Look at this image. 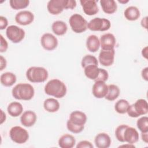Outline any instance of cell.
I'll return each mask as SVG.
<instances>
[{"instance_id":"14","label":"cell","mask_w":148,"mask_h":148,"mask_svg":"<svg viewBox=\"0 0 148 148\" xmlns=\"http://www.w3.org/2000/svg\"><path fill=\"white\" fill-rule=\"evenodd\" d=\"M34 20V14L28 10L21 11L15 16V20L17 23L21 25L30 24Z\"/></svg>"},{"instance_id":"41","label":"cell","mask_w":148,"mask_h":148,"mask_svg":"<svg viewBox=\"0 0 148 148\" xmlns=\"http://www.w3.org/2000/svg\"><path fill=\"white\" fill-rule=\"evenodd\" d=\"M147 17H145V18H143L142 19V20H141V22H140V23H141V25L143 27V28H146V29H147Z\"/></svg>"},{"instance_id":"20","label":"cell","mask_w":148,"mask_h":148,"mask_svg":"<svg viewBox=\"0 0 148 148\" xmlns=\"http://www.w3.org/2000/svg\"><path fill=\"white\" fill-rule=\"evenodd\" d=\"M75 143L74 136L68 134L62 135L58 140V146L61 148H72Z\"/></svg>"},{"instance_id":"13","label":"cell","mask_w":148,"mask_h":148,"mask_svg":"<svg viewBox=\"0 0 148 148\" xmlns=\"http://www.w3.org/2000/svg\"><path fill=\"white\" fill-rule=\"evenodd\" d=\"M99 41L102 50H110L114 49L116 40L112 34L107 33L101 36Z\"/></svg>"},{"instance_id":"37","label":"cell","mask_w":148,"mask_h":148,"mask_svg":"<svg viewBox=\"0 0 148 148\" xmlns=\"http://www.w3.org/2000/svg\"><path fill=\"white\" fill-rule=\"evenodd\" d=\"M1 38V46H0V52H5L8 48V44L5 39L3 37L2 35H0Z\"/></svg>"},{"instance_id":"17","label":"cell","mask_w":148,"mask_h":148,"mask_svg":"<svg viewBox=\"0 0 148 148\" xmlns=\"http://www.w3.org/2000/svg\"><path fill=\"white\" fill-rule=\"evenodd\" d=\"M37 116L36 113L32 110L24 112L20 117V121L22 125L25 127L33 126L36 121Z\"/></svg>"},{"instance_id":"12","label":"cell","mask_w":148,"mask_h":148,"mask_svg":"<svg viewBox=\"0 0 148 148\" xmlns=\"http://www.w3.org/2000/svg\"><path fill=\"white\" fill-rule=\"evenodd\" d=\"M114 49L110 50H101L98 56V60L100 64L105 66H109L112 65L114 62Z\"/></svg>"},{"instance_id":"11","label":"cell","mask_w":148,"mask_h":148,"mask_svg":"<svg viewBox=\"0 0 148 148\" xmlns=\"http://www.w3.org/2000/svg\"><path fill=\"white\" fill-rule=\"evenodd\" d=\"M40 43L44 49L51 51L57 47L58 40L53 34L45 33L40 38Z\"/></svg>"},{"instance_id":"24","label":"cell","mask_w":148,"mask_h":148,"mask_svg":"<svg viewBox=\"0 0 148 148\" xmlns=\"http://www.w3.org/2000/svg\"><path fill=\"white\" fill-rule=\"evenodd\" d=\"M7 110L12 117H17L23 113V107L18 102H12L9 104Z\"/></svg>"},{"instance_id":"30","label":"cell","mask_w":148,"mask_h":148,"mask_svg":"<svg viewBox=\"0 0 148 148\" xmlns=\"http://www.w3.org/2000/svg\"><path fill=\"white\" fill-rule=\"evenodd\" d=\"M130 106L129 102L124 99H119L116 102L114 105V109L118 113L124 114L127 113V109Z\"/></svg>"},{"instance_id":"18","label":"cell","mask_w":148,"mask_h":148,"mask_svg":"<svg viewBox=\"0 0 148 148\" xmlns=\"http://www.w3.org/2000/svg\"><path fill=\"white\" fill-rule=\"evenodd\" d=\"M94 143L98 148H108L111 144V139L108 134L102 132L96 135Z\"/></svg>"},{"instance_id":"27","label":"cell","mask_w":148,"mask_h":148,"mask_svg":"<svg viewBox=\"0 0 148 148\" xmlns=\"http://www.w3.org/2000/svg\"><path fill=\"white\" fill-rule=\"evenodd\" d=\"M124 16L129 21L136 20L140 17V11L136 6H131L126 8L124 11Z\"/></svg>"},{"instance_id":"33","label":"cell","mask_w":148,"mask_h":148,"mask_svg":"<svg viewBox=\"0 0 148 148\" xmlns=\"http://www.w3.org/2000/svg\"><path fill=\"white\" fill-rule=\"evenodd\" d=\"M136 125L141 132H147L148 117L147 116H143L139 118L136 121Z\"/></svg>"},{"instance_id":"38","label":"cell","mask_w":148,"mask_h":148,"mask_svg":"<svg viewBox=\"0 0 148 148\" xmlns=\"http://www.w3.org/2000/svg\"><path fill=\"white\" fill-rule=\"evenodd\" d=\"M8 22L7 18L2 16H0V29L2 30L6 28V27L8 26Z\"/></svg>"},{"instance_id":"44","label":"cell","mask_w":148,"mask_h":148,"mask_svg":"<svg viewBox=\"0 0 148 148\" xmlns=\"http://www.w3.org/2000/svg\"><path fill=\"white\" fill-rule=\"evenodd\" d=\"M118 1H119V2L121 3H127V2H128V0H127V1H120V0H119Z\"/></svg>"},{"instance_id":"34","label":"cell","mask_w":148,"mask_h":148,"mask_svg":"<svg viewBox=\"0 0 148 148\" xmlns=\"http://www.w3.org/2000/svg\"><path fill=\"white\" fill-rule=\"evenodd\" d=\"M128 127L127 125L121 124L119 125L115 130V136L116 139L121 142H124V133L125 128Z\"/></svg>"},{"instance_id":"28","label":"cell","mask_w":148,"mask_h":148,"mask_svg":"<svg viewBox=\"0 0 148 148\" xmlns=\"http://www.w3.org/2000/svg\"><path fill=\"white\" fill-rule=\"evenodd\" d=\"M108 92L105 96V99L113 101L117 99L120 95V90L119 87L115 84H109L108 86Z\"/></svg>"},{"instance_id":"3","label":"cell","mask_w":148,"mask_h":148,"mask_svg":"<svg viewBox=\"0 0 148 148\" xmlns=\"http://www.w3.org/2000/svg\"><path fill=\"white\" fill-rule=\"evenodd\" d=\"M13 97L18 100L29 101L34 96L35 90L32 86L28 83H18L13 88L12 91Z\"/></svg>"},{"instance_id":"7","label":"cell","mask_w":148,"mask_h":148,"mask_svg":"<svg viewBox=\"0 0 148 148\" xmlns=\"http://www.w3.org/2000/svg\"><path fill=\"white\" fill-rule=\"evenodd\" d=\"M69 23L72 30L77 34L82 33L88 28V23L80 14L75 13L72 14L69 19Z\"/></svg>"},{"instance_id":"9","label":"cell","mask_w":148,"mask_h":148,"mask_svg":"<svg viewBox=\"0 0 148 148\" xmlns=\"http://www.w3.org/2000/svg\"><path fill=\"white\" fill-rule=\"evenodd\" d=\"M111 25L110 21L105 18L95 17L88 23V28L92 31H105Z\"/></svg>"},{"instance_id":"21","label":"cell","mask_w":148,"mask_h":148,"mask_svg":"<svg viewBox=\"0 0 148 148\" xmlns=\"http://www.w3.org/2000/svg\"><path fill=\"white\" fill-rule=\"evenodd\" d=\"M87 49L92 53L97 51L100 47V41L95 35H90L86 40Z\"/></svg>"},{"instance_id":"16","label":"cell","mask_w":148,"mask_h":148,"mask_svg":"<svg viewBox=\"0 0 148 148\" xmlns=\"http://www.w3.org/2000/svg\"><path fill=\"white\" fill-rule=\"evenodd\" d=\"M108 90V85L104 82L97 81L92 86V92L95 98H103L105 97Z\"/></svg>"},{"instance_id":"22","label":"cell","mask_w":148,"mask_h":148,"mask_svg":"<svg viewBox=\"0 0 148 148\" xmlns=\"http://www.w3.org/2000/svg\"><path fill=\"white\" fill-rule=\"evenodd\" d=\"M100 4L103 11L106 14L114 13L117 8V4L114 0H101Z\"/></svg>"},{"instance_id":"25","label":"cell","mask_w":148,"mask_h":148,"mask_svg":"<svg viewBox=\"0 0 148 148\" xmlns=\"http://www.w3.org/2000/svg\"><path fill=\"white\" fill-rule=\"evenodd\" d=\"M51 29L53 32L57 35L61 36L64 35L68 29V26L66 24L62 21H56L51 25Z\"/></svg>"},{"instance_id":"1","label":"cell","mask_w":148,"mask_h":148,"mask_svg":"<svg viewBox=\"0 0 148 148\" xmlns=\"http://www.w3.org/2000/svg\"><path fill=\"white\" fill-rule=\"evenodd\" d=\"M86 121V114L82 112L75 110L70 114L69 119L66 122V127L71 132L79 134L84 130Z\"/></svg>"},{"instance_id":"2","label":"cell","mask_w":148,"mask_h":148,"mask_svg":"<svg viewBox=\"0 0 148 148\" xmlns=\"http://www.w3.org/2000/svg\"><path fill=\"white\" fill-rule=\"evenodd\" d=\"M45 92L49 95L61 98L66 93V87L65 83L60 80L53 79L49 81L45 85Z\"/></svg>"},{"instance_id":"5","label":"cell","mask_w":148,"mask_h":148,"mask_svg":"<svg viewBox=\"0 0 148 148\" xmlns=\"http://www.w3.org/2000/svg\"><path fill=\"white\" fill-rule=\"evenodd\" d=\"M27 79L32 83H42L48 77V72L43 67L31 66L26 72Z\"/></svg>"},{"instance_id":"32","label":"cell","mask_w":148,"mask_h":148,"mask_svg":"<svg viewBox=\"0 0 148 148\" xmlns=\"http://www.w3.org/2000/svg\"><path fill=\"white\" fill-rule=\"evenodd\" d=\"M81 65L83 68L91 65L98 66V60L95 56L88 54L83 57L81 62Z\"/></svg>"},{"instance_id":"10","label":"cell","mask_w":148,"mask_h":148,"mask_svg":"<svg viewBox=\"0 0 148 148\" xmlns=\"http://www.w3.org/2000/svg\"><path fill=\"white\" fill-rule=\"evenodd\" d=\"M6 34L8 38L13 43L20 42L25 36V31L18 26L12 25L7 27Z\"/></svg>"},{"instance_id":"39","label":"cell","mask_w":148,"mask_h":148,"mask_svg":"<svg viewBox=\"0 0 148 148\" xmlns=\"http://www.w3.org/2000/svg\"><path fill=\"white\" fill-rule=\"evenodd\" d=\"M6 66V61L3 56H0V70L2 71Z\"/></svg>"},{"instance_id":"43","label":"cell","mask_w":148,"mask_h":148,"mask_svg":"<svg viewBox=\"0 0 148 148\" xmlns=\"http://www.w3.org/2000/svg\"><path fill=\"white\" fill-rule=\"evenodd\" d=\"M142 54L143 57H144L145 58H147V47L146 46L145 48H143L142 50Z\"/></svg>"},{"instance_id":"4","label":"cell","mask_w":148,"mask_h":148,"mask_svg":"<svg viewBox=\"0 0 148 148\" xmlns=\"http://www.w3.org/2000/svg\"><path fill=\"white\" fill-rule=\"evenodd\" d=\"M76 6V2L74 0H50L47 3V9L50 14L57 15L64 9H73Z\"/></svg>"},{"instance_id":"15","label":"cell","mask_w":148,"mask_h":148,"mask_svg":"<svg viewBox=\"0 0 148 148\" xmlns=\"http://www.w3.org/2000/svg\"><path fill=\"white\" fill-rule=\"evenodd\" d=\"M81 5L84 13L88 16H92L98 12V7L95 0H81Z\"/></svg>"},{"instance_id":"23","label":"cell","mask_w":148,"mask_h":148,"mask_svg":"<svg viewBox=\"0 0 148 148\" xmlns=\"http://www.w3.org/2000/svg\"><path fill=\"white\" fill-rule=\"evenodd\" d=\"M0 80L1 84L5 87H10L13 86L16 82V76L9 72H5L1 75Z\"/></svg>"},{"instance_id":"29","label":"cell","mask_w":148,"mask_h":148,"mask_svg":"<svg viewBox=\"0 0 148 148\" xmlns=\"http://www.w3.org/2000/svg\"><path fill=\"white\" fill-rule=\"evenodd\" d=\"M84 69V72L87 78L95 81L98 76L100 68L97 65H91L85 67Z\"/></svg>"},{"instance_id":"40","label":"cell","mask_w":148,"mask_h":148,"mask_svg":"<svg viewBox=\"0 0 148 148\" xmlns=\"http://www.w3.org/2000/svg\"><path fill=\"white\" fill-rule=\"evenodd\" d=\"M142 78L145 80L146 81L148 80V68L146 67L145 68L143 69L141 72Z\"/></svg>"},{"instance_id":"8","label":"cell","mask_w":148,"mask_h":148,"mask_svg":"<svg viewBox=\"0 0 148 148\" xmlns=\"http://www.w3.org/2000/svg\"><path fill=\"white\" fill-rule=\"evenodd\" d=\"M10 139L14 142L18 144L25 143L29 138L28 131L20 126H14L9 131Z\"/></svg>"},{"instance_id":"6","label":"cell","mask_w":148,"mask_h":148,"mask_svg":"<svg viewBox=\"0 0 148 148\" xmlns=\"http://www.w3.org/2000/svg\"><path fill=\"white\" fill-rule=\"evenodd\" d=\"M148 112V104L144 99H138L134 103L129 106L127 113L130 117L136 118L147 114Z\"/></svg>"},{"instance_id":"26","label":"cell","mask_w":148,"mask_h":148,"mask_svg":"<svg viewBox=\"0 0 148 148\" xmlns=\"http://www.w3.org/2000/svg\"><path fill=\"white\" fill-rule=\"evenodd\" d=\"M44 109L48 112L54 113L57 112L60 109V103L55 98H47L43 103Z\"/></svg>"},{"instance_id":"31","label":"cell","mask_w":148,"mask_h":148,"mask_svg":"<svg viewBox=\"0 0 148 148\" xmlns=\"http://www.w3.org/2000/svg\"><path fill=\"white\" fill-rule=\"evenodd\" d=\"M11 8L14 10L26 8L29 3V0H10L9 1Z\"/></svg>"},{"instance_id":"36","label":"cell","mask_w":148,"mask_h":148,"mask_svg":"<svg viewBox=\"0 0 148 148\" xmlns=\"http://www.w3.org/2000/svg\"><path fill=\"white\" fill-rule=\"evenodd\" d=\"M92 144L88 140H82L76 145L77 148H93Z\"/></svg>"},{"instance_id":"42","label":"cell","mask_w":148,"mask_h":148,"mask_svg":"<svg viewBox=\"0 0 148 148\" xmlns=\"http://www.w3.org/2000/svg\"><path fill=\"white\" fill-rule=\"evenodd\" d=\"M147 132H142V139L143 142H145V143H147L148 142V135H147Z\"/></svg>"},{"instance_id":"35","label":"cell","mask_w":148,"mask_h":148,"mask_svg":"<svg viewBox=\"0 0 148 148\" xmlns=\"http://www.w3.org/2000/svg\"><path fill=\"white\" fill-rule=\"evenodd\" d=\"M108 77H109V75H108V72H107V71H106L104 69L100 68L98 76L97 78L95 80V82L102 81V82H105L108 80Z\"/></svg>"},{"instance_id":"19","label":"cell","mask_w":148,"mask_h":148,"mask_svg":"<svg viewBox=\"0 0 148 148\" xmlns=\"http://www.w3.org/2000/svg\"><path fill=\"white\" fill-rule=\"evenodd\" d=\"M123 137L124 142H126L130 144H134L138 141L139 136L135 128L128 126L124 131Z\"/></svg>"}]
</instances>
